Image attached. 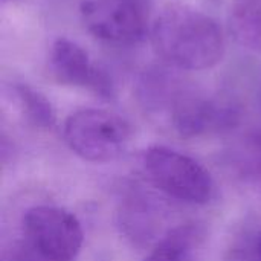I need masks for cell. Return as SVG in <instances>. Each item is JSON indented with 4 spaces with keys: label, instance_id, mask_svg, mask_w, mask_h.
Listing matches in <instances>:
<instances>
[{
    "label": "cell",
    "instance_id": "1",
    "mask_svg": "<svg viewBox=\"0 0 261 261\" xmlns=\"http://www.w3.org/2000/svg\"><path fill=\"white\" fill-rule=\"evenodd\" d=\"M156 54L179 70H206L225 55V35L208 14L182 3L165 6L150 29Z\"/></svg>",
    "mask_w": 261,
    "mask_h": 261
},
{
    "label": "cell",
    "instance_id": "2",
    "mask_svg": "<svg viewBox=\"0 0 261 261\" xmlns=\"http://www.w3.org/2000/svg\"><path fill=\"white\" fill-rule=\"evenodd\" d=\"M141 98L154 109L165 107L171 127L182 138L222 133L240 121V110L234 102L187 89L164 70L148 72L142 78Z\"/></svg>",
    "mask_w": 261,
    "mask_h": 261
},
{
    "label": "cell",
    "instance_id": "3",
    "mask_svg": "<svg viewBox=\"0 0 261 261\" xmlns=\"http://www.w3.org/2000/svg\"><path fill=\"white\" fill-rule=\"evenodd\" d=\"M132 136L130 122L104 109L76 110L63 125V138L70 151L93 164H107L121 158Z\"/></svg>",
    "mask_w": 261,
    "mask_h": 261
},
{
    "label": "cell",
    "instance_id": "4",
    "mask_svg": "<svg viewBox=\"0 0 261 261\" xmlns=\"http://www.w3.org/2000/svg\"><path fill=\"white\" fill-rule=\"evenodd\" d=\"M142 167L148 180L164 194L190 205H206L214 196L210 171L177 150L154 145L145 150Z\"/></svg>",
    "mask_w": 261,
    "mask_h": 261
},
{
    "label": "cell",
    "instance_id": "5",
    "mask_svg": "<svg viewBox=\"0 0 261 261\" xmlns=\"http://www.w3.org/2000/svg\"><path fill=\"white\" fill-rule=\"evenodd\" d=\"M150 0H81L80 18L95 38L132 46L144 40L151 29Z\"/></svg>",
    "mask_w": 261,
    "mask_h": 261
},
{
    "label": "cell",
    "instance_id": "6",
    "mask_svg": "<svg viewBox=\"0 0 261 261\" xmlns=\"http://www.w3.org/2000/svg\"><path fill=\"white\" fill-rule=\"evenodd\" d=\"M24 243L47 261H73L81 252L84 231L64 208L37 205L23 214Z\"/></svg>",
    "mask_w": 261,
    "mask_h": 261
},
{
    "label": "cell",
    "instance_id": "7",
    "mask_svg": "<svg viewBox=\"0 0 261 261\" xmlns=\"http://www.w3.org/2000/svg\"><path fill=\"white\" fill-rule=\"evenodd\" d=\"M49 69L54 78L70 87L87 90L101 99L110 101L116 95L115 83L107 70L78 43L60 37L49 52Z\"/></svg>",
    "mask_w": 261,
    "mask_h": 261
},
{
    "label": "cell",
    "instance_id": "8",
    "mask_svg": "<svg viewBox=\"0 0 261 261\" xmlns=\"http://www.w3.org/2000/svg\"><path fill=\"white\" fill-rule=\"evenodd\" d=\"M228 24L242 47L261 54V0H232Z\"/></svg>",
    "mask_w": 261,
    "mask_h": 261
},
{
    "label": "cell",
    "instance_id": "9",
    "mask_svg": "<svg viewBox=\"0 0 261 261\" xmlns=\"http://www.w3.org/2000/svg\"><path fill=\"white\" fill-rule=\"evenodd\" d=\"M200 231L196 226H179L158 240L144 261H197Z\"/></svg>",
    "mask_w": 261,
    "mask_h": 261
},
{
    "label": "cell",
    "instance_id": "10",
    "mask_svg": "<svg viewBox=\"0 0 261 261\" xmlns=\"http://www.w3.org/2000/svg\"><path fill=\"white\" fill-rule=\"evenodd\" d=\"M12 96L17 102L23 119L37 130H50L55 125L57 116L50 101L26 84H15Z\"/></svg>",
    "mask_w": 261,
    "mask_h": 261
},
{
    "label": "cell",
    "instance_id": "11",
    "mask_svg": "<svg viewBox=\"0 0 261 261\" xmlns=\"http://www.w3.org/2000/svg\"><path fill=\"white\" fill-rule=\"evenodd\" d=\"M122 206L121 226L124 232L133 240H147L156 232V213L151 203L145 202L144 197H130Z\"/></svg>",
    "mask_w": 261,
    "mask_h": 261
},
{
    "label": "cell",
    "instance_id": "12",
    "mask_svg": "<svg viewBox=\"0 0 261 261\" xmlns=\"http://www.w3.org/2000/svg\"><path fill=\"white\" fill-rule=\"evenodd\" d=\"M229 261H261V229L237 242L229 251Z\"/></svg>",
    "mask_w": 261,
    "mask_h": 261
},
{
    "label": "cell",
    "instance_id": "13",
    "mask_svg": "<svg viewBox=\"0 0 261 261\" xmlns=\"http://www.w3.org/2000/svg\"><path fill=\"white\" fill-rule=\"evenodd\" d=\"M11 261H47L46 258H43L40 254H37L29 245L18 243L12 248L11 251Z\"/></svg>",
    "mask_w": 261,
    "mask_h": 261
},
{
    "label": "cell",
    "instance_id": "14",
    "mask_svg": "<svg viewBox=\"0 0 261 261\" xmlns=\"http://www.w3.org/2000/svg\"><path fill=\"white\" fill-rule=\"evenodd\" d=\"M5 2H6V0H5Z\"/></svg>",
    "mask_w": 261,
    "mask_h": 261
}]
</instances>
